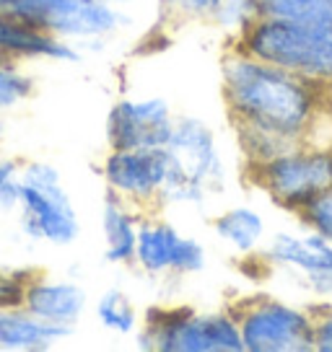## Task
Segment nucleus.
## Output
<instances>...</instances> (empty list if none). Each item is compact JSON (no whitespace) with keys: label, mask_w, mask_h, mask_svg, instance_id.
I'll return each instance as SVG.
<instances>
[{"label":"nucleus","mask_w":332,"mask_h":352,"mask_svg":"<svg viewBox=\"0 0 332 352\" xmlns=\"http://www.w3.org/2000/svg\"><path fill=\"white\" fill-rule=\"evenodd\" d=\"M143 210L114 197L104 195L99 212L101 228V246H104V259L117 267H130L135 262V246H138V231H141Z\"/></svg>","instance_id":"2eb2a0df"},{"label":"nucleus","mask_w":332,"mask_h":352,"mask_svg":"<svg viewBox=\"0 0 332 352\" xmlns=\"http://www.w3.org/2000/svg\"><path fill=\"white\" fill-rule=\"evenodd\" d=\"M260 16L311 26L332 36V0H257Z\"/></svg>","instance_id":"6ab92c4d"},{"label":"nucleus","mask_w":332,"mask_h":352,"mask_svg":"<svg viewBox=\"0 0 332 352\" xmlns=\"http://www.w3.org/2000/svg\"><path fill=\"white\" fill-rule=\"evenodd\" d=\"M112 3H120V6H130L133 0H112Z\"/></svg>","instance_id":"c756f323"},{"label":"nucleus","mask_w":332,"mask_h":352,"mask_svg":"<svg viewBox=\"0 0 332 352\" xmlns=\"http://www.w3.org/2000/svg\"><path fill=\"white\" fill-rule=\"evenodd\" d=\"M231 44L262 63L332 86V36L311 26L260 16Z\"/></svg>","instance_id":"7ed1b4c3"},{"label":"nucleus","mask_w":332,"mask_h":352,"mask_svg":"<svg viewBox=\"0 0 332 352\" xmlns=\"http://www.w3.org/2000/svg\"><path fill=\"white\" fill-rule=\"evenodd\" d=\"M234 138H236V148H239V155L244 161V168H252V166H260L276 158L278 153L288 151L291 145L283 143L276 135H267V132L252 130V127H231Z\"/></svg>","instance_id":"412c9836"},{"label":"nucleus","mask_w":332,"mask_h":352,"mask_svg":"<svg viewBox=\"0 0 332 352\" xmlns=\"http://www.w3.org/2000/svg\"><path fill=\"white\" fill-rule=\"evenodd\" d=\"M166 148L174 158V174L205 187L213 197L226 189L229 166L218 143V132L205 120L195 114H177Z\"/></svg>","instance_id":"9b49d317"},{"label":"nucleus","mask_w":332,"mask_h":352,"mask_svg":"<svg viewBox=\"0 0 332 352\" xmlns=\"http://www.w3.org/2000/svg\"><path fill=\"white\" fill-rule=\"evenodd\" d=\"M23 308L37 319L73 331L81 324L83 314L89 311V293L76 280L32 270L23 290Z\"/></svg>","instance_id":"ddd939ff"},{"label":"nucleus","mask_w":332,"mask_h":352,"mask_svg":"<svg viewBox=\"0 0 332 352\" xmlns=\"http://www.w3.org/2000/svg\"><path fill=\"white\" fill-rule=\"evenodd\" d=\"M94 319L112 337H135L143 316L130 293H125L120 287H110L94 300Z\"/></svg>","instance_id":"a211bd4d"},{"label":"nucleus","mask_w":332,"mask_h":352,"mask_svg":"<svg viewBox=\"0 0 332 352\" xmlns=\"http://www.w3.org/2000/svg\"><path fill=\"white\" fill-rule=\"evenodd\" d=\"M296 220H299L304 228L317 231L327 241H332V187L327 192H322L317 199H311L304 210H299Z\"/></svg>","instance_id":"b1692460"},{"label":"nucleus","mask_w":332,"mask_h":352,"mask_svg":"<svg viewBox=\"0 0 332 352\" xmlns=\"http://www.w3.org/2000/svg\"><path fill=\"white\" fill-rule=\"evenodd\" d=\"M34 96V78L23 63L0 60V114L23 107Z\"/></svg>","instance_id":"aec40b11"},{"label":"nucleus","mask_w":332,"mask_h":352,"mask_svg":"<svg viewBox=\"0 0 332 352\" xmlns=\"http://www.w3.org/2000/svg\"><path fill=\"white\" fill-rule=\"evenodd\" d=\"M23 164L13 155L0 153V210H16L21 195Z\"/></svg>","instance_id":"393cba45"},{"label":"nucleus","mask_w":332,"mask_h":352,"mask_svg":"<svg viewBox=\"0 0 332 352\" xmlns=\"http://www.w3.org/2000/svg\"><path fill=\"white\" fill-rule=\"evenodd\" d=\"M255 259L267 270L296 277L299 285L320 300H332V241L317 231L273 233Z\"/></svg>","instance_id":"9d476101"},{"label":"nucleus","mask_w":332,"mask_h":352,"mask_svg":"<svg viewBox=\"0 0 332 352\" xmlns=\"http://www.w3.org/2000/svg\"><path fill=\"white\" fill-rule=\"evenodd\" d=\"M221 96L231 127H252L288 145L320 140L332 111V86L262 63L234 44L221 57Z\"/></svg>","instance_id":"f257e3e1"},{"label":"nucleus","mask_w":332,"mask_h":352,"mask_svg":"<svg viewBox=\"0 0 332 352\" xmlns=\"http://www.w3.org/2000/svg\"><path fill=\"white\" fill-rule=\"evenodd\" d=\"M177 114L161 96H120L107 111V148H166Z\"/></svg>","instance_id":"f8f14e48"},{"label":"nucleus","mask_w":332,"mask_h":352,"mask_svg":"<svg viewBox=\"0 0 332 352\" xmlns=\"http://www.w3.org/2000/svg\"><path fill=\"white\" fill-rule=\"evenodd\" d=\"M0 57L13 63H81L76 44L57 39L45 29H37L11 11H0Z\"/></svg>","instance_id":"4468645a"},{"label":"nucleus","mask_w":332,"mask_h":352,"mask_svg":"<svg viewBox=\"0 0 332 352\" xmlns=\"http://www.w3.org/2000/svg\"><path fill=\"white\" fill-rule=\"evenodd\" d=\"M244 352H314L311 306L276 296H247L231 306Z\"/></svg>","instance_id":"0eeeda50"},{"label":"nucleus","mask_w":332,"mask_h":352,"mask_svg":"<svg viewBox=\"0 0 332 352\" xmlns=\"http://www.w3.org/2000/svg\"><path fill=\"white\" fill-rule=\"evenodd\" d=\"M169 148H107L99 161L104 189L138 210H158V197L172 174Z\"/></svg>","instance_id":"1a4fd4ad"},{"label":"nucleus","mask_w":332,"mask_h":352,"mask_svg":"<svg viewBox=\"0 0 332 352\" xmlns=\"http://www.w3.org/2000/svg\"><path fill=\"white\" fill-rule=\"evenodd\" d=\"M133 264L154 280H185L208 267V252L200 239L164 218L161 210H148L141 220Z\"/></svg>","instance_id":"6e6552de"},{"label":"nucleus","mask_w":332,"mask_h":352,"mask_svg":"<svg viewBox=\"0 0 332 352\" xmlns=\"http://www.w3.org/2000/svg\"><path fill=\"white\" fill-rule=\"evenodd\" d=\"M135 342L151 352H244L231 306L211 311L182 303L151 306Z\"/></svg>","instance_id":"f03ea898"},{"label":"nucleus","mask_w":332,"mask_h":352,"mask_svg":"<svg viewBox=\"0 0 332 352\" xmlns=\"http://www.w3.org/2000/svg\"><path fill=\"white\" fill-rule=\"evenodd\" d=\"M314 316V352H332V300L311 306Z\"/></svg>","instance_id":"bb28decb"},{"label":"nucleus","mask_w":332,"mask_h":352,"mask_svg":"<svg viewBox=\"0 0 332 352\" xmlns=\"http://www.w3.org/2000/svg\"><path fill=\"white\" fill-rule=\"evenodd\" d=\"M68 337L70 329L37 319L23 306L0 308V352H47Z\"/></svg>","instance_id":"dca6fc26"},{"label":"nucleus","mask_w":332,"mask_h":352,"mask_svg":"<svg viewBox=\"0 0 332 352\" xmlns=\"http://www.w3.org/2000/svg\"><path fill=\"white\" fill-rule=\"evenodd\" d=\"M244 174L273 205L296 215L332 187V140L291 145L265 164L244 168Z\"/></svg>","instance_id":"20e7f679"},{"label":"nucleus","mask_w":332,"mask_h":352,"mask_svg":"<svg viewBox=\"0 0 332 352\" xmlns=\"http://www.w3.org/2000/svg\"><path fill=\"white\" fill-rule=\"evenodd\" d=\"M3 138H6V117L0 114V143H3Z\"/></svg>","instance_id":"cd10ccee"},{"label":"nucleus","mask_w":332,"mask_h":352,"mask_svg":"<svg viewBox=\"0 0 332 352\" xmlns=\"http://www.w3.org/2000/svg\"><path fill=\"white\" fill-rule=\"evenodd\" d=\"M223 0H158V8L172 21L213 23Z\"/></svg>","instance_id":"5701e85b"},{"label":"nucleus","mask_w":332,"mask_h":352,"mask_svg":"<svg viewBox=\"0 0 332 352\" xmlns=\"http://www.w3.org/2000/svg\"><path fill=\"white\" fill-rule=\"evenodd\" d=\"M11 3L13 0H0V11H8V8H11Z\"/></svg>","instance_id":"c85d7f7f"},{"label":"nucleus","mask_w":332,"mask_h":352,"mask_svg":"<svg viewBox=\"0 0 332 352\" xmlns=\"http://www.w3.org/2000/svg\"><path fill=\"white\" fill-rule=\"evenodd\" d=\"M29 275H32V270L0 264V308L23 306V290H26Z\"/></svg>","instance_id":"a878e982"},{"label":"nucleus","mask_w":332,"mask_h":352,"mask_svg":"<svg viewBox=\"0 0 332 352\" xmlns=\"http://www.w3.org/2000/svg\"><path fill=\"white\" fill-rule=\"evenodd\" d=\"M19 226L26 239L65 249L81 236V218L60 168L47 161H26L19 195Z\"/></svg>","instance_id":"39448f33"},{"label":"nucleus","mask_w":332,"mask_h":352,"mask_svg":"<svg viewBox=\"0 0 332 352\" xmlns=\"http://www.w3.org/2000/svg\"><path fill=\"white\" fill-rule=\"evenodd\" d=\"M8 11L78 50L107 44L133 26L125 6L112 0H13Z\"/></svg>","instance_id":"423d86ee"},{"label":"nucleus","mask_w":332,"mask_h":352,"mask_svg":"<svg viewBox=\"0 0 332 352\" xmlns=\"http://www.w3.org/2000/svg\"><path fill=\"white\" fill-rule=\"evenodd\" d=\"M255 19H260L257 0H223L218 13H216V19H213V26H218L223 34H229L234 39Z\"/></svg>","instance_id":"4be33fe9"},{"label":"nucleus","mask_w":332,"mask_h":352,"mask_svg":"<svg viewBox=\"0 0 332 352\" xmlns=\"http://www.w3.org/2000/svg\"><path fill=\"white\" fill-rule=\"evenodd\" d=\"M211 231L226 249H231L242 259H255L267 241L265 218L252 205H234L221 210L211 220Z\"/></svg>","instance_id":"f3484780"},{"label":"nucleus","mask_w":332,"mask_h":352,"mask_svg":"<svg viewBox=\"0 0 332 352\" xmlns=\"http://www.w3.org/2000/svg\"><path fill=\"white\" fill-rule=\"evenodd\" d=\"M0 60H3V57H0Z\"/></svg>","instance_id":"7c9ffc66"}]
</instances>
